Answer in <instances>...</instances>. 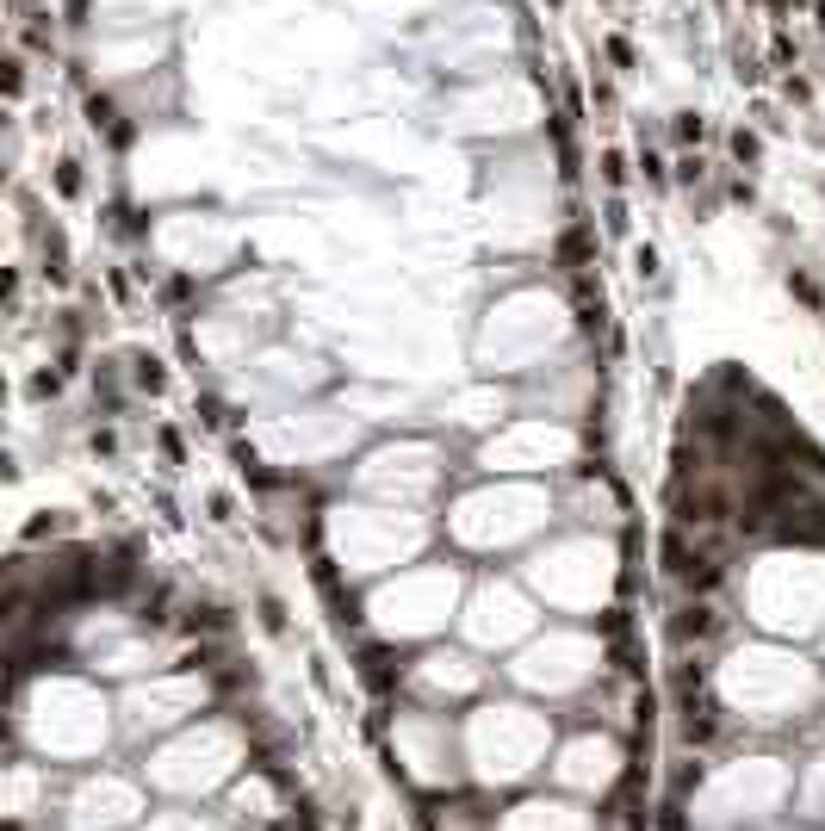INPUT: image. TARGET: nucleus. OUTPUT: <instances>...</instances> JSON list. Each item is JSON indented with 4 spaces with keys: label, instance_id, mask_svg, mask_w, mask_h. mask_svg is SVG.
<instances>
[{
    "label": "nucleus",
    "instance_id": "obj_1",
    "mask_svg": "<svg viewBox=\"0 0 825 831\" xmlns=\"http://www.w3.org/2000/svg\"><path fill=\"white\" fill-rule=\"evenodd\" d=\"M720 707L739 726L757 732H789L825 714V664L800 658L782 639H732L726 658L708 670Z\"/></svg>",
    "mask_w": 825,
    "mask_h": 831
},
{
    "label": "nucleus",
    "instance_id": "obj_2",
    "mask_svg": "<svg viewBox=\"0 0 825 831\" xmlns=\"http://www.w3.org/2000/svg\"><path fill=\"white\" fill-rule=\"evenodd\" d=\"M13 732L56 769H94V763H106L112 738H125L118 701L75 670H44L37 683H25L13 701Z\"/></svg>",
    "mask_w": 825,
    "mask_h": 831
},
{
    "label": "nucleus",
    "instance_id": "obj_3",
    "mask_svg": "<svg viewBox=\"0 0 825 831\" xmlns=\"http://www.w3.org/2000/svg\"><path fill=\"white\" fill-rule=\"evenodd\" d=\"M466 726V776L484 795H516L534 776H547L558 745V714L528 695H484L459 714Z\"/></svg>",
    "mask_w": 825,
    "mask_h": 831
},
{
    "label": "nucleus",
    "instance_id": "obj_4",
    "mask_svg": "<svg viewBox=\"0 0 825 831\" xmlns=\"http://www.w3.org/2000/svg\"><path fill=\"white\" fill-rule=\"evenodd\" d=\"M794 769L800 757H782V751H739L726 763H708L689 795V819L701 831L782 826L794 813Z\"/></svg>",
    "mask_w": 825,
    "mask_h": 831
},
{
    "label": "nucleus",
    "instance_id": "obj_5",
    "mask_svg": "<svg viewBox=\"0 0 825 831\" xmlns=\"http://www.w3.org/2000/svg\"><path fill=\"white\" fill-rule=\"evenodd\" d=\"M466 558H422V565H397V577H378L367 589V626L385 646L410 652V646H435L448 639L466 602Z\"/></svg>",
    "mask_w": 825,
    "mask_h": 831
},
{
    "label": "nucleus",
    "instance_id": "obj_6",
    "mask_svg": "<svg viewBox=\"0 0 825 831\" xmlns=\"http://www.w3.org/2000/svg\"><path fill=\"white\" fill-rule=\"evenodd\" d=\"M248 732L230 714H199L193 726L168 732L143 751L137 776L149 782V795L168 800H217L242 769H248Z\"/></svg>",
    "mask_w": 825,
    "mask_h": 831
},
{
    "label": "nucleus",
    "instance_id": "obj_7",
    "mask_svg": "<svg viewBox=\"0 0 825 831\" xmlns=\"http://www.w3.org/2000/svg\"><path fill=\"white\" fill-rule=\"evenodd\" d=\"M552 521H558L552 490L503 478V485H478V490H459V496H453L448 503V540L459 553H509V546H534Z\"/></svg>",
    "mask_w": 825,
    "mask_h": 831
},
{
    "label": "nucleus",
    "instance_id": "obj_8",
    "mask_svg": "<svg viewBox=\"0 0 825 831\" xmlns=\"http://www.w3.org/2000/svg\"><path fill=\"white\" fill-rule=\"evenodd\" d=\"M745 596H751V621L770 633V639H820L825 633V553L813 546H782V553L757 558L751 577H745Z\"/></svg>",
    "mask_w": 825,
    "mask_h": 831
},
{
    "label": "nucleus",
    "instance_id": "obj_9",
    "mask_svg": "<svg viewBox=\"0 0 825 831\" xmlns=\"http://www.w3.org/2000/svg\"><path fill=\"white\" fill-rule=\"evenodd\" d=\"M503 683L521 689L528 701H547V707L584 701V695L602 683V639L584 633V626H571V621L540 626L521 652H509Z\"/></svg>",
    "mask_w": 825,
    "mask_h": 831
},
{
    "label": "nucleus",
    "instance_id": "obj_10",
    "mask_svg": "<svg viewBox=\"0 0 825 831\" xmlns=\"http://www.w3.org/2000/svg\"><path fill=\"white\" fill-rule=\"evenodd\" d=\"M521 584L534 589L547 608L558 615H596L602 596L615 584V546L596 540V534H571V540H547L521 558Z\"/></svg>",
    "mask_w": 825,
    "mask_h": 831
},
{
    "label": "nucleus",
    "instance_id": "obj_11",
    "mask_svg": "<svg viewBox=\"0 0 825 831\" xmlns=\"http://www.w3.org/2000/svg\"><path fill=\"white\" fill-rule=\"evenodd\" d=\"M391 757L404 763L422 795H459L472 776H466V726L448 707H422V701H404L391 707Z\"/></svg>",
    "mask_w": 825,
    "mask_h": 831
},
{
    "label": "nucleus",
    "instance_id": "obj_12",
    "mask_svg": "<svg viewBox=\"0 0 825 831\" xmlns=\"http://www.w3.org/2000/svg\"><path fill=\"white\" fill-rule=\"evenodd\" d=\"M143 819H149V782L137 769L94 763V769L63 776V795L50 806L44 831H137Z\"/></svg>",
    "mask_w": 825,
    "mask_h": 831
},
{
    "label": "nucleus",
    "instance_id": "obj_13",
    "mask_svg": "<svg viewBox=\"0 0 825 831\" xmlns=\"http://www.w3.org/2000/svg\"><path fill=\"white\" fill-rule=\"evenodd\" d=\"M199 714H211V676L206 664H174V670H156V676H137L131 689L118 695V732L125 745H156L168 732L193 726Z\"/></svg>",
    "mask_w": 825,
    "mask_h": 831
},
{
    "label": "nucleus",
    "instance_id": "obj_14",
    "mask_svg": "<svg viewBox=\"0 0 825 831\" xmlns=\"http://www.w3.org/2000/svg\"><path fill=\"white\" fill-rule=\"evenodd\" d=\"M354 485L378 496V503H391V509H422L428 496H453V472H448V447H435V441H385V447L360 453V466L347 472Z\"/></svg>",
    "mask_w": 825,
    "mask_h": 831
},
{
    "label": "nucleus",
    "instance_id": "obj_15",
    "mask_svg": "<svg viewBox=\"0 0 825 831\" xmlns=\"http://www.w3.org/2000/svg\"><path fill=\"white\" fill-rule=\"evenodd\" d=\"M497 683H503V670L484 658V652H472L466 639L459 646H448V639H435V646H416V658L404 664V701H422V707H448V714H459V707H478L484 695H497Z\"/></svg>",
    "mask_w": 825,
    "mask_h": 831
},
{
    "label": "nucleus",
    "instance_id": "obj_16",
    "mask_svg": "<svg viewBox=\"0 0 825 831\" xmlns=\"http://www.w3.org/2000/svg\"><path fill=\"white\" fill-rule=\"evenodd\" d=\"M540 633V596L521 577H478L459 602V639L472 652H521Z\"/></svg>",
    "mask_w": 825,
    "mask_h": 831
},
{
    "label": "nucleus",
    "instance_id": "obj_17",
    "mask_svg": "<svg viewBox=\"0 0 825 831\" xmlns=\"http://www.w3.org/2000/svg\"><path fill=\"white\" fill-rule=\"evenodd\" d=\"M472 466L490 478H534V472H571L578 466V428L558 416H509L490 428V441L472 453Z\"/></svg>",
    "mask_w": 825,
    "mask_h": 831
},
{
    "label": "nucleus",
    "instance_id": "obj_18",
    "mask_svg": "<svg viewBox=\"0 0 825 831\" xmlns=\"http://www.w3.org/2000/svg\"><path fill=\"white\" fill-rule=\"evenodd\" d=\"M620 776H627V745H620L602 720H596V726L578 720V732H558L552 763H547V782L558 788V795L602 800V795L620 788Z\"/></svg>",
    "mask_w": 825,
    "mask_h": 831
},
{
    "label": "nucleus",
    "instance_id": "obj_19",
    "mask_svg": "<svg viewBox=\"0 0 825 831\" xmlns=\"http://www.w3.org/2000/svg\"><path fill=\"white\" fill-rule=\"evenodd\" d=\"M217 806H224V819L236 831H279L298 806H292V795H286V776L279 769H267V763H248L236 782L217 795Z\"/></svg>",
    "mask_w": 825,
    "mask_h": 831
},
{
    "label": "nucleus",
    "instance_id": "obj_20",
    "mask_svg": "<svg viewBox=\"0 0 825 831\" xmlns=\"http://www.w3.org/2000/svg\"><path fill=\"white\" fill-rule=\"evenodd\" d=\"M490 831H602V819H596L578 795L528 788V795H516L503 813H490Z\"/></svg>",
    "mask_w": 825,
    "mask_h": 831
},
{
    "label": "nucleus",
    "instance_id": "obj_21",
    "mask_svg": "<svg viewBox=\"0 0 825 831\" xmlns=\"http://www.w3.org/2000/svg\"><path fill=\"white\" fill-rule=\"evenodd\" d=\"M137 831H236L224 819V806H199V800H162L149 806V819Z\"/></svg>",
    "mask_w": 825,
    "mask_h": 831
},
{
    "label": "nucleus",
    "instance_id": "obj_22",
    "mask_svg": "<svg viewBox=\"0 0 825 831\" xmlns=\"http://www.w3.org/2000/svg\"><path fill=\"white\" fill-rule=\"evenodd\" d=\"M794 819L825 831V751L800 757V769H794Z\"/></svg>",
    "mask_w": 825,
    "mask_h": 831
},
{
    "label": "nucleus",
    "instance_id": "obj_23",
    "mask_svg": "<svg viewBox=\"0 0 825 831\" xmlns=\"http://www.w3.org/2000/svg\"><path fill=\"white\" fill-rule=\"evenodd\" d=\"M131 385H137V391H149V397H156V391H168V366H162V354L137 347V354H131Z\"/></svg>",
    "mask_w": 825,
    "mask_h": 831
},
{
    "label": "nucleus",
    "instance_id": "obj_24",
    "mask_svg": "<svg viewBox=\"0 0 825 831\" xmlns=\"http://www.w3.org/2000/svg\"><path fill=\"white\" fill-rule=\"evenodd\" d=\"M633 274H639V279H658V274H664V261H658L652 243H633Z\"/></svg>",
    "mask_w": 825,
    "mask_h": 831
},
{
    "label": "nucleus",
    "instance_id": "obj_25",
    "mask_svg": "<svg viewBox=\"0 0 825 831\" xmlns=\"http://www.w3.org/2000/svg\"><path fill=\"white\" fill-rule=\"evenodd\" d=\"M708 137V118L701 112H677V143H701Z\"/></svg>",
    "mask_w": 825,
    "mask_h": 831
},
{
    "label": "nucleus",
    "instance_id": "obj_26",
    "mask_svg": "<svg viewBox=\"0 0 825 831\" xmlns=\"http://www.w3.org/2000/svg\"><path fill=\"white\" fill-rule=\"evenodd\" d=\"M56 193H63V199H75V193H81V162H56Z\"/></svg>",
    "mask_w": 825,
    "mask_h": 831
},
{
    "label": "nucleus",
    "instance_id": "obj_27",
    "mask_svg": "<svg viewBox=\"0 0 825 831\" xmlns=\"http://www.w3.org/2000/svg\"><path fill=\"white\" fill-rule=\"evenodd\" d=\"M602 180H609V186H627V155H620V149H602Z\"/></svg>",
    "mask_w": 825,
    "mask_h": 831
},
{
    "label": "nucleus",
    "instance_id": "obj_28",
    "mask_svg": "<svg viewBox=\"0 0 825 831\" xmlns=\"http://www.w3.org/2000/svg\"><path fill=\"white\" fill-rule=\"evenodd\" d=\"M732 155H739V162H757V137L751 131H732Z\"/></svg>",
    "mask_w": 825,
    "mask_h": 831
},
{
    "label": "nucleus",
    "instance_id": "obj_29",
    "mask_svg": "<svg viewBox=\"0 0 825 831\" xmlns=\"http://www.w3.org/2000/svg\"><path fill=\"white\" fill-rule=\"evenodd\" d=\"M820 732H825V714H820Z\"/></svg>",
    "mask_w": 825,
    "mask_h": 831
},
{
    "label": "nucleus",
    "instance_id": "obj_30",
    "mask_svg": "<svg viewBox=\"0 0 825 831\" xmlns=\"http://www.w3.org/2000/svg\"><path fill=\"white\" fill-rule=\"evenodd\" d=\"M820 646H825V633H820Z\"/></svg>",
    "mask_w": 825,
    "mask_h": 831
}]
</instances>
